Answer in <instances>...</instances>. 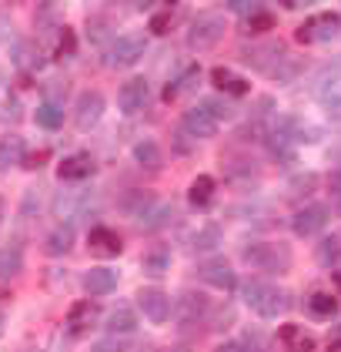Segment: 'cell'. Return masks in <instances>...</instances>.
I'll return each mask as SVG.
<instances>
[{
	"label": "cell",
	"instance_id": "1",
	"mask_svg": "<svg viewBox=\"0 0 341 352\" xmlns=\"http://www.w3.org/2000/svg\"><path fill=\"white\" fill-rule=\"evenodd\" d=\"M241 302H244L255 316H261V319H278V316H285L291 309L288 289H278V285L261 282V278H248V282L241 285Z\"/></svg>",
	"mask_w": 341,
	"mask_h": 352
},
{
	"label": "cell",
	"instance_id": "2",
	"mask_svg": "<svg viewBox=\"0 0 341 352\" xmlns=\"http://www.w3.org/2000/svg\"><path fill=\"white\" fill-rule=\"evenodd\" d=\"M244 262L264 275H288L291 248L285 242H255L244 248Z\"/></svg>",
	"mask_w": 341,
	"mask_h": 352
},
{
	"label": "cell",
	"instance_id": "3",
	"mask_svg": "<svg viewBox=\"0 0 341 352\" xmlns=\"http://www.w3.org/2000/svg\"><path fill=\"white\" fill-rule=\"evenodd\" d=\"M144 47H148L144 34H121L104 47V67H110V71L131 67V64H137L144 57Z\"/></svg>",
	"mask_w": 341,
	"mask_h": 352
},
{
	"label": "cell",
	"instance_id": "4",
	"mask_svg": "<svg viewBox=\"0 0 341 352\" xmlns=\"http://www.w3.org/2000/svg\"><path fill=\"white\" fill-rule=\"evenodd\" d=\"M224 30H228L224 14H201V17H194L191 28H187V47H194V51H211V47L224 37Z\"/></svg>",
	"mask_w": 341,
	"mask_h": 352
},
{
	"label": "cell",
	"instance_id": "5",
	"mask_svg": "<svg viewBox=\"0 0 341 352\" xmlns=\"http://www.w3.org/2000/svg\"><path fill=\"white\" fill-rule=\"evenodd\" d=\"M341 34V14H318V17H308L301 28L294 30V41L298 44H328Z\"/></svg>",
	"mask_w": 341,
	"mask_h": 352
},
{
	"label": "cell",
	"instance_id": "6",
	"mask_svg": "<svg viewBox=\"0 0 341 352\" xmlns=\"http://www.w3.org/2000/svg\"><path fill=\"white\" fill-rule=\"evenodd\" d=\"M298 138H301V131L294 128V118H278V121L268 128L264 144H268V151H271L274 158L291 162V158H294V144H298Z\"/></svg>",
	"mask_w": 341,
	"mask_h": 352
},
{
	"label": "cell",
	"instance_id": "7",
	"mask_svg": "<svg viewBox=\"0 0 341 352\" xmlns=\"http://www.w3.org/2000/svg\"><path fill=\"white\" fill-rule=\"evenodd\" d=\"M328 221H331V208L311 201V205H301V208L291 215V232L301 235V239H305V235H321V232L328 228Z\"/></svg>",
	"mask_w": 341,
	"mask_h": 352
},
{
	"label": "cell",
	"instance_id": "8",
	"mask_svg": "<svg viewBox=\"0 0 341 352\" xmlns=\"http://www.w3.org/2000/svg\"><path fill=\"white\" fill-rule=\"evenodd\" d=\"M104 94L101 91H80L78 104H74V124H78L80 131H91L101 118H104Z\"/></svg>",
	"mask_w": 341,
	"mask_h": 352
},
{
	"label": "cell",
	"instance_id": "9",
	"mask_svg": "<svg viewBox=\"0 0 341 352\" xmlns=\"http://www.w3.org/2000/svg\"><path fill=\"white\" fill-rule=\"evenodd\" d=\"M137 309H141V316L148 322H154V325H164L171 319V298L164 296L161 289H154V285H148V289L137 292Z\"/></svg>",
	"mask_w": 341,
	"mask_h": 352
},
{
	"label": "cell",
	"instance_id": "10",
	"mask_svg": "<svg viewBox=\"0 0 341 352\" xmlns=\"http://www.w3.org/2000/svg\"><path fill=\"white\" fill-rule=\"evenodd\" d=\"M217 124H221V121L211 114L204 101H201V104H194V108H187L181 114V128L191 138H201V141H204V138H214V135H217Z\"/></svg>",
	"mask_w": 341,
	"mask_h": 352
},
{
	"label": "cell",
	"instance_id": "11",
	"mask_svg": "<svg viewBox=\"0 0 341 352\" xmlns=\"http://www.w3.org/2000/svg\"><path fill=\"white\" fill-rule=\"evenodd\" d=\"M198 275H201V282L211 285V289H221V292L237 289V272H235V265L224 262V258H211V262H204V265L198 269Z\"/></svg>",
	"mask_w": 341,
	"mask_h": 352
},
{
	"label": "cell",
	"instance_id": "12",
	"mask_svg": "<svg viewBox=\"0 0 341 352\" xmlns=\"http://www.w3.org/2000/svg\"><path fill=\"white\" fill-rule=\"evenodd\" d=\"M94 158L87 155V151H74V155H67L64 162L57 164V178L60 182H67V185H78V182H87L91 175H94Z\"/></svg>",
	"mask_w": 341,
	"mask_h": 352
},
{
	"label": "cell",
	"instance_id": "13",
	"mask_svg": "<svg viewBox=\"0 0 341 352\" xmlns=\"http://www.w3.org/2000/svg\"><path fill=\"white\" fill-rule=\"evenodd\" d=\"M87 248L94 252V255H101V258H114V255H121V235L114 232V228H107V225H94L91 232H87Z\"/></svg>",
	"mask_w": 341,
	"mask_h": 352
},
{
	"label": "cell",
	"instance_id": "14",
	"mask_svg": "<svg viewBox=\"0 0 341 352\" xmlns=\"http://www.w3.org/2000/svg\"><path fill=\"white\" fill-rule=\"evenodd\" d=\"M117 108L124 114H137V111L148 108V81L144 78H131V81L121 84L117 91Z\"/></svg>",
	"mask_w": 341,
	"mask_h": 352
},
{
	"label": "cell",
	"instance_id": "15",
	"mask_svg": "<svg viewBox=\"0 0 341 352\" xmlns=\"http://www.w3.org/2000/svg\"><path fill=\"white\" fill-rule=\"evenodd\" d=\"M80 285H84V292H87V296H110V292L117 289V272L104 269V265L87 269L84 275H80Z\"/></svg>",
	"mask_w": 341,
	"mask_h": 352
},
{
	"label": "cell",
	"instance_id": "16",
	"mask_svg": "<svg viewBox=\"0 0 341 352\" xmlns=\"http://www.w3.org/2000/svg\"><path fill=\"white\" fill-rule=\"evenodd\" d=\"M208 309H211V302H208L204 292H184L181 302H178V309H174V319H178L181 325L201 322Z\"/></svg>",
	"mask_w": 341,
	"mask_h": 352
},
{
	"label": "cell",
	"instance_id": "17",
	"mask_svg": "<svg viewBox=\"0 0 341 352\" xmlns=\"http://www.w3.org/2000/svg\"><path fill=\"white\" fill-rule=\"evenodd\" d=\"M285 54H288V51H285V44H281V41H278V44H274V41H268V44H258L255 51H244V60H248L251 67L264 71V74H271V67H274Z\"/></svg>",
	"mask_w": 341,
	"mask_h": 352
},
{
	"label": "cell",
	"instance_id": "18",
	"mask_svg": "<svg viewBox=\"0 0 341 352\" xmlns=\"http://www.w3.org/2000/svg\"><path fill=\"white\" fill-rule=\"evenodd\" d=\"M94 316H97V305H94L91 298L74 302L71 312H67V332H71V336H87L91 325H94Z\"/></svg>",
	"mask_w": 341,
	"mask_h": 352
},
{
	"label": "cell",
	"instance_id": "19",
	"mask_svg": "<svg viewBox=\"0 0 341 352\" xmlns=\"http://www.w3.org/2000/svg\"><path fill=\"white\" fill-rule=\"evenodd\" d=\"M211 84H214L217 91H224L228 98H248V94H251V84L244 81L241 74L228 71V67H214V71H211Z\"/></svg>",
	"mask_w": 341,
	"mask_h": 352
},
{
	"label": "cell",
	"instance_id": "20",
	"mask_svg": "<svg viewBox=\"0 0 341 352\" xmlns=\"http://www.w3.org/2000/svg\"><path fill=\"white\" fill-rule=\"evenodd\" d=\"M104 329L107 336H131L137 332V316H134L131 305H117V309H110L104 319Z\"/></svg>",
	"mask_w": 341,
	"mask_h": 352
},
{
	"label": "cell",
	"instance_id": "21",
	"mask_svg": "<svg viewBox=\"0 0 341 352\" xmlns=\"http://www.w3.org/2000/svg\"><path fill=\"white\" fill-rule=\"evenodd\" d=\"M24 155H27V141L17 135V131H7V135L0 138V171L21 164Z\"/></svg>",
	"mask_w": 341,
	"mask_h": 352
},
{
	"label": "cell",
	"instance_id": "22",
	"mask_svg": "<svg viewBox=\"0 0 341 352\" xmlns=\"http://www.w3.org/2000/svg\"><path fill=\"white\" fill-rule=\"evenodd\" d=\"M134 162L141 168H148V171H161L164 168V151H161V144L154 138H144V141L134 144Z\"/></svg>",
	"mask_w": 341,
	"mask_h": 352
},
{
	"label": "cell",
	"instance_id": "23",
	"mask_svg": "<svg viewBox=\"0 0 341 352\" xmlns=\"http://www.w3.org/2000/svg\"><path fill=\"white\" fill-rule=\"evenodd\" d=\"M78 242V235H74V225H60V228H54L51 235L44 239V252L54 255V258H60V255H67L71 248Z\"/></svg>",
	"mask_w": 341,
	"mask_h": 352
},
{
	"label": "cell",
	"instance_id": "24",
	"mask_svg": "<svg viewBox=\"0 0 341 352\" xmlns=\"http://www.w3.org/2000/svg\"><path fill=\"white\" fill-rule=\"evenodd\" d=\"M214 191H217V182H214L211 175H198V178H194V185L187 188V201H191V208H211Z\"/></svg>",
	"mask_w": 341,
	"mask_h": 352
},
{
	"label": "cell",
	"instance_id": "25",
	"mask_svg": "<svg viewBox=\"0 0 341 352\" xmlns=\"http://www.w3.org/2000/svg\"><path fill=\"white\" fill-rule=\"evenodd\" d=\"M201 81V67L198 64H191V67H184L181 74L174 78V81L164 87V101L171 104V101H178V94H184V91H194V84Z\"/></svg>",
	"mask_w": 341,
	"mask_h": 352
},
{
	"label": "cell",
	"instance_id": "26",
	"mask_svg": "<svg viewBox=\"0 0 341 352\" xmlns=\"http://www.w3.org/2000/svg\"><path fill=\"white\" fill-rule=\"evenodd\" d=\"M308 312H311L315 322H331L338 316V298L331 296V292H315V296L308 298Z\"/></svg>",
	"mask_w": 341,
	"mask_h": 352
},
{
	"label": "cell",
	"instance_id": "27",
	"mask_svg": "<svg viewBox=\"0 0 341 352\" xmlns=\"http://www.w3.org/2000/svg\"><path fill=\"white\" fill-rule=\"evenodd\" d=\"M21 269H24V248H21V242L3 245L0 248V278L7 282V278L21 275Z\"/></svg>",
	"mask_w": 341,
	"mask_h": 352
},
{
	"label": "cell",
	"instance_id": "28",
	"mask_svg": "<svg viewBox=\"0 0 341 352\" xmlns=\"http://www.w3.org/2000/svg\"><path fill=\"white\" fill-rule=\"evenodd\" d=\"M10 57H14V64H17L21 71H40V64H44L40 51H37L34 44H27V41H17V44L10 47Z\"/></svg>",
	"mask_w": 341,
	"mask_h": 352
},
{
	"label": "cell",
	"instance_id": "29",
	"mask_svg": "<svg viewBox=\"0 0 341 352\" xmlns=\"http://www.w3.org/2000/svg\"><path fill=\"white\" fill-rule=\"evenodd\" d=\"M315 258H318V265H325V269L338 265L341 262V232H331L328 239H321V242H318Z\"/></svg>",
	"mask_w": 341,
	"mask_h": 352
},
{
	"label": "cell",
	"instance_id": "30",
	"mask_svg": "<svg viewBox=\"0 0 341 352\" xmlns=\"http://www.w3.org/2000/svg\"><path fill=\"white\" fill-rule=\"evenodd\" d=\"M84 208H91V198H87V195H64V191H60V195L54 198V212L60 218L64 215L74 218V215H80Z\"/></svg>",
	"mask_w": 341,
	"mask_h": 352
},
{
	"label": "cell",
	"instance_id": "31",
	"mask_svg": "<svg viewBox=\"0 0 341 352\" xmlns=\"http://www.w3.org/2000/svg\"><path fill=\"white\" fill-rule=\"evenodd\" d=\"M221 168H224V175H228L231 182L258 178V164L251 162V158H228V162H221Z\"/></svg>",
	"mask_w": 341,
	"mask_h": 352
},
{
	"label": "cell",
	"instance_id": "32",
	"mask_svg": "<svg viewBox=\"0 0 341 352\" xmlns=\"http://www.w3.org/2000/svg\"><path fill=\"white\" fill-rule=\"evenodd\" d=\"M37 124L44 128V131H57L60 124H64V108L60 104H51V101H44V104H37Z\"/></svg>",
	"mask_w": 341,
	"mask_h": 352
},
{
	"label": "cell",
	"instance_id": "33",
	"mask_svg": "<svg viewBox=\"0 0 341 352\" xmlns=\"http://www.w3.org/2000/svg\"><path fill=\"white\" fill-rule=\"evenodd\" d=\"M144 272L148 275H164V272L171 269V248H164V245H158V248H151L148 255H144Z\"/></svg>",
	"mask_w": 341,
	"mask_h": 352
},
{
	"label": "cell",
	"instance_id": "34",
	"mask_svg": "<svg viewBox=\"0 0 341 352\" xmlns=\"http://www.w3.org/2000/svg\"><path fill=\"white\" fill-rule=\"evenodd\" d=\"M278 24V17L268 10V7H255L248 17H244V30H251V34H264V30H271Z\"/></svg>",
	"mask_w": 341,
	"mask_h": 352
},
{
	"label": "cell",
	"instance_id": "35",
	"mask_svg": "<svg viewBox=\"0 0 341 352\" xmlns=\"http://www.w3.org/2000/svg\"><path fill=\"white\" fill-rule=\"evenodd\" d=\"M301 67H305V64H301L298 57L285 54L281 60H278V64H274V67H271V74H268V78H271V81H281V84H285V81H291L294 74H301Z\"/></svg>",
	"mask_w": 341,
	"mask_h": 352
},
{
	"label": "cell",
	"instance_id": "36",
	"mask_svg": "<svg viewBox=\"0 0 341 352\" xmlns=\"http://www.w3.org/2000/svg\"><path fill=\"white\" fill-rule=\"evenodd\" d=\"M78 54V34L71 28H60L57 34V57H74Z\"/></svg>",
	"mask_w": 341,
	"mask_h": 352
},
{
	"label": "cell",
	"instance_id": "37",
	"mask_svg": "<svg viewBox=\"0 0 341 352\" xmlns=\"http://www.w3.org/2000/svg\"><path fill=\"white\" fill-rule=\"evenodd\" d=\"M91 352H137V346H134V342H124L121 336H110L104 342H94Z\"/></svg>",
	"mask_w": 341,
	"mask_h": 352
},
{
	"label": "cell",
	"instance_id": "38",
	"mask_svg": "<svg viewBox=\"0 0 341 352\" xmlns=\"http://www.w3.org/2000/svg\"><path fill=\"white\" fill-rule=\"evenodd\" d=\"M221 242V235H217V225H208V228H201L198 232V239H194V252H208V248H214V245Z\"/></svg>",
	"mask_w": 341,
	"mask_h": 352
},
{
	"label": "cell",
	"instance_id": "39",
	"mask_svg": "<svg viewBox=\"0 0 341 352\" xmlns=\"http://www.w3.org/2000/svg\"><path fill=\"white\" fill-rule=\"evenodd\" d=\"M171 28H174V10H158V14L151 17V34H154V37H164Z\"/></svg>",
	"mask_w": 341,
	"mask_h": 352
},
{
	"label": "cell",
	"instance_id": "40",
	"mask_svg": "<svg viewBox=\"0 0 341 352\" xmlns=\"http://www.w3.org/2000/svg\"><path fill=\"white\" fill-rule=\"evenodd\" d=\"M87 37L97 41V44H110V41H107V21L104 17H87Z\"/></svg>",
	"mask_w": 341,
	"mask_h": 352
},
{
	"label": "cell",
	"instance_id": "41",
	"mask_svg": "<svg viewBox=\"0 0 341 352\" xmlns=\"http://www.w3.org/2000/svg\"><path fill=\"white\" fill-rule=\"evenodd\" d=\"M21 164L30 168V171H34V168H44V164H47V151H44V148H40V151H27Z\"/></svg>",
	"mask_w": 341,
	"mask_h": 352
},
{
	"label": "cell",
	"instance_id": "42",
	"mask_svg": "<svg viewBox=\"0 0 341 352\" xmlns=\"http://www.w3.org/2000/svg\"><path fill=\"white\" fill-rule=\"evenodd\" d=\"M37 21H40V28H51L54 17H57V7L54 3H44V7H37V14H34Z\"/></svg>",
	"mask_w": 341,
	"mask_h": 352
},
{
	"label": "cell",
	"instance_id": "43",
	"mask_svg": "<svg viewBox=\"0 0 341 352\" xmlns=\"http://www.w3.org/2000/svg\"><path fill=\"white\" fill-rule=\"evenodd\" d=\"M214 352H248V346L237 342V339H224V342H217V349Z\"/></svg>",
	"mask_w": 341,
	"mask_h": 352
},
{
	"label": "cell",
	"instance_id": "44",
	"mask_svg": "<svg viewBox=\"0 0 341 352\" xmlns=\"http://www.w3.org/2000/svg\"><path fill=\"white\" fill-rule=\"evenodd\" d=\"M291 349L294 352H311L315 349V339H311V336H298V339L291 342Z\"/></svg>",
	"mask_w": 341,
	"mask_h": 352
},
{
	"label": "cell",
	"instance_id": "45",
	"mask_svg": "<svg viewBox=\"0 0 341 352\" xmlns=\"http://www.w3.org/2000/svg\"><path fill=\"white\" fill-rule=\"evenodd\" d=\"M171 352H191V349H184V346H178V349H171Z\"/></svg>",
	"mask_w": 341,
	"mask_h": 352
},
{
	"label": "cell",
	"instance_id": "46",
	"mask_svg": "<svg viewBox=\"0 0 341 352\" xmlns=\"http://www.w3.org/2000/svg\"><path fill=\"white\" fill-rule=\"evenodd\" d=\"M335 282H338V289H341V272H338V275H335Z\"/></svg>",
	"mask_w": 341,
	"mask_h": 352
},
{
	"label": "cell",
	"instance_id": "47",
	"mask_svg": "<svg viewBox=\"0 0 341 352\" xmlns=\"http://www.w3.org/2000/svg\"><path fill=\"white\" fill-rule=\"evenodd\" d=\"M0 84H3V78H0Z\"/></svg>",
	"mask_w": 341,
	"mask_h": 352
}]
</instances>
